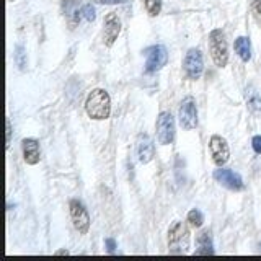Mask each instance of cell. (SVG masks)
<instances>
[{"mask_svg":"<svg viewBox=\"0 0 261 261\" xmlns=\"http://www.w3.org/2000/svg\"><path fill=\"white\" fill-rule=\"evenodd\" d=\"M209 53L217 67L224 69L228 64V43L225 33L220 28H216L209 33Z\"/></svg>","mask_w":261,"mask_h":261,"instance_id":"cell-3","label":"cell"},{"mask_svg":"<svg viewBox=\"0 0 261 261\" xmlns=\"http://www.w3.org/2000/svg\"><path fill=\"white\" fill-rule=\"evenodd\" d=\"M259 247H261V245H259Z\"/></svg>","mask_w":261,"mask_h":261,"instance_id":"cell-26","label":"cell"},{"mask_svg":"<svg viewBox=\"0 0 261 261\" xmlns=\"http://www.w3.org/2000/svg\"><path fill=\"white\" fill-rule=\"evenodd\" d=\"M145 56V73H155L162 70L168 62V51L163 44H153L144 51Z\"/></svg>","mask_w":261,"mask_h":261,"instance_id":"cell-5","label":"cell"},{"mask_svg":"<svg viewBox=\"0 0 261 261\" xmlns=\"http://www.w3.org/2000/svg\"><path fill=\"white\" fill-rule=\"evenodd\" d=\"M251 147H253V152L256 155H261V136H253L251 139Z\"/></svg>","mask_w":261,"mask_h":261,"instance_id":"cell-22","label":"cell"},{"mask_svg":"<svg viewBox=\"0 0 261 261\" xmlns=\"http://www.w3.org/2000/svg\"><path fill=\"white\" fill-rule=\"evenodd\" d=\"M183 70H185V75L190 80H198L202 75L204 57L198 47L188 49V53L185 54V59H183Z\"/></svg>","mask_w":261,"mask_h":261,"instance_id":"cell-8","label":"cell"},{"mask_svg":"<svg viewBox=\"0 0 261 261\" xmlns=\"http://www.w3.org/2000/svg\"><path fill=\"white\" fill-rule=\"evenodd\" d=\"M233 49L237 56L240 57L243 62H248L251 59V41L247 36H239L233 43Z\"/></svg>","mask_w":261,"mask_h":261,"instance_id":"cell-16","label":"cell"},{"mask_svg":"<svg viewBox=\"0 0 261 261\" xmlns=\"http://www.w3.org/2000/svg\"><path fill=\"white\" fill-rule=\"evenodd\" d=\"M136 153H137V159L142 165H147L150 163L155 157V144L152 141V137L147 134V133H141L137 136V141H136Z\"/></svg>","mask_w":261,"mask_h":261,"instance_id":"cell-11","label":"cell"},{"mask_svg":"<svg viewBox=\"0 0 261 261\" xmlns=\"http://www.w3.org/2000/svg\"><path fill=\"white\" fill-rule=\"evenodd\" d=\"M155 133H157V141L162 145L173 144L176 136V122L173 114L170 111H160L155 122Z\"/></svg>","mask_w":261,"mask_h":261,"instance_id":"cell-4","label":"cell"},{"mask_svg":"<svg viewBox=\"0 0 261 261\" xmlns=\"http://www.w3.org/2000/svg\"><path fill=\"white\" fill-rule=\"evenodd\" d=\"M69 212H70V219H72L73 227H75V230L80 235H87L90 230V214H88V209L85 207V204L79 199H70Z\"/></svg>","mask_w":261,"mask_h":261,"instance_id":"cell-7","label":"cell"},{"mask_svg":"<svg viewBox=\"0 0 261 261\" xmlns=\"http://www.w3.org/2000/svg\"><path fill=\"white\" fill-rule=\"evenodd\" d=\"M245 101H247L248 110L253 114L261 113V96L258 93V90L253 85H248L247 88H245Z\"/></svg>","mask_w":261,"mask_h":261,"instance_id":"cell-15","label":"cell"},{"mask_svg":"<svg viewBox=\"0 0 261 261\" xmlns=\"http://www.w3.org/2000/svg\"><path fill=\"white\" fill-rule=\"evenodd\" d=\"M8 2H15V0H8Z\"/></svg>","mask_w":261,"mask_h":261,"instance_id":"cell-25","label":"cell"},{"mask_svg":"<svg viewBox=\"0 0 261 261\" xmlns=\"http://www.w3.org/2000/svg\"><path fill=\"white\" fill-rule=\"evenodd\" d=\"M250 8H251L253 18H255V21L258 23V27L261 28V0H251Z\"/></svg>","mask_w":261,"mask_h":261,"instance_id":"cell-20","label":"cell"},{"mask_svg":"<svg viewBox=\"0 0 261 261\" xmlns=\"http://www.w3.org/2000/svg\"><path fill=\"white\" fill-rule=\"evenodd\" d=\"M188 248H190V230L183 222L175 220L168 228V253L185 255Z\"/></svg>","mask_w":261,"mask_h":261,"instance_id":"cell-2","label":"cell"},{"mask_svg":"<svg viewBox=\"0 0 261 261\" xmlns=\"http://www.w3.org/2000/svg\"><path fill=\"white\" fill-rule=\"evenodd\" d=\"M85 113L93 121H105L111 114V98L105 88H93L85 100Z\"/></svg>","mask_w":261,"mask_h":261,"instance_id":"cell-1","label":"cell"},{"mask_svg":"<svg viewBox=\"0 0 261 261\" xmlns=\"http://www.w3.org/2000/svg\"><path fill=\"white\" fill-rule=\"evenodd\" d=\"M13 59H15L16 65H18V69L20 70H24V67H27V53H24V47L21 44H16L15 46Z\"/></svg>","mask_w":261,"mask_h":261,"instance_id":"cell-18","label":"cell"},{"mask_svg":"<svg viewBox=\"0 0 261 261\" xmlns=\"http://www.w3.org/2000/svg\"><path fill=\"white\" fill-rule=\"evenodd\" d=\"M186 222L193 228H201L204 225V214L199 209H191L186 216Z\"/></svg>","mask_w":261,"mask_h":261,"instance_id":"cell-17","label":"cell"},{"mask_svg":"<svg viewBox=\"0 0 261 261\" xmlns=\"http://www.w3.org/2000/svg\"><path fill=\"white\" fill-rule=\"evenodd\" d=\"M178 118H179V126L185 130H193L198 127V105H196L194 96L188 95L183 98L178 110Z\"/></svg>","mask_w":261,"mask_h":261,"instance_id":"cell-6","label":"cell"},{"mask_svg":"<svg viewBox=\"0 0 261 261\" xmlns=\"http://www.w3.org/2000/svg\"><path fill=\"white\" fill-rule=\"evenodd\" d=\"M121 33V20L118 18L116 13H108L105 16L103 21V44L106 47H111Z\"/></svg>","mask_w":261,"mask_h":261,"instance_id":"cell-12","label":"cell"},{"mask_svg":"<svg viewBox=\"0 0 261 261\" xmlns=\"http://www.w3.org/2000/svg\"><path fill=\"white\" fill-rule=\"evenodd\" d=\"M214 243H212V235L209 228H204L198 233L196 237V250L193 255H204V256H209V255H214Z\"/></svg>","mask_w":261,"mask_h":261,"instance_id":"cell-14","label":"cell"},{"mask_svg":"<svg viewBox=\"0 0 261 261\" xmlns=\"http://www.w3.org/2000/svg\"><path fill=\"white\" fill-rule=\"evenodd\" d=\"M54 255H69V250H57L54 251Z\"/></svg>","mask_w":261,"mask_h":261,"instance_id":"cell-24","label":"cell"},{"mask_svg":"<svg viewBox=\"0 0 261 261\" xmlns=\"http://www.w3.org/2000/svg\"><path fill=\"white\" fill-rule=\"evenodd\" d=\"M105 248H106V251L110 253V255H113V253L116 251V248H118L116 240H114L113 237H106V239H105Z\"/></svg>","mask_w":261,"mask_h":261,"instance_id":"cell-21","label":"cell"},{"mask_svg":"<svg viewBox=\"0 0 261 261\" xmlns=\"http://www.w3.org/2000/svg\"><path fill=\"white\" fill-rule=\"evenodd\" d=\"M209 152H211L212 162H214L217 167H224L228 162V159H230V147H228V142L225 141V137L219 134L211 136Z\"/></svg>","mask_w":261,"mask_h":261,"instance_id":"cell-9","label":"cell"},{"mask_svg":"<svg viewBox=\"0 0 261 261\" xmlns=\"http://www.w3.org/2000/svg\"><path fill=\"white\" fill-rule=\"evenodd\" d=\"M21 152H23V160L27 162V165H36L41 160V149L39 142L35 137H27L21 141Z\"/></svg>","mask_w":261,"mask_h":261,"instance_id":"cell-13","label":"cell"},{"mask_svg":"<svg viewBox=\"0 0 261 261\" xmlns=\"http://www.w3.org/2000/svg\"><path fill=\"white\" fill-rule=\"evenodd\" d=\"M5 127H7V149L10 147V142H12V121H10V118H7L5 119Z\"/></svg>","mask_w":261,"mask_h":261,"instance_id":"cell-23","label":"cell"},{"mask_svg":"<svg viewBox=\"0 0 261 261\" xmlns=\"http://www.w3.org/2000/svg\"><path fill=\"white\" fill-rule=\"evenodd\" d=\"M212 178H214L219 185H222L224 188H227V190H230V191H242L245 188L242 176L239 173H235L230 168L219 167L217 170H214Z\"/></svg>","mask_w":261,"mask_h":261,"instance_id":"cell-10","label":"cell"},{"mask_svg":"<svg viewBox=\"0 0 261 261\" xmlns=\"http://www.w3.org/2000/svg\"><path fill=\"white\" fill-rule=\"evenodd\" d=\"M144 7L150 16H157L162 12V0H144Z\"/></svg>","mask_w":261,"mask_h":261,"instance_id":"cell-19","label":"cell"}]
</instances>
